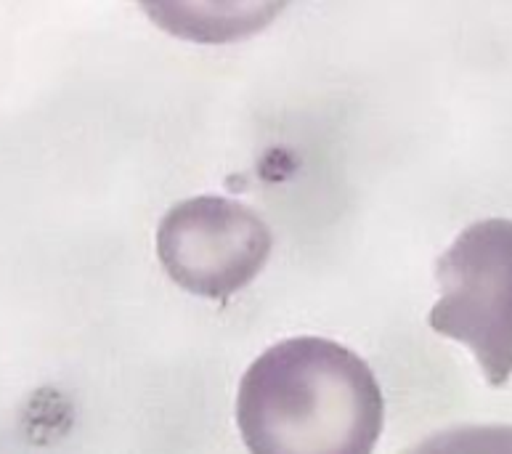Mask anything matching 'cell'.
I'll return each instance as SVG.
<instances>
[{
    "label": "cell",
    "mask_w": 512,
    "mask_h": 454,
    "mask_svg": "<svg viewBox=\"0 0 512 454\" xmlns=\"http://www.w3.org/2000/svg\"><path fill=\"white\" fill-rule=\"evenodd\" d=\"M401 454H512V425H457L430 433Z\"/></svg>",
    "instance_id": "obj_4"
},
{
    "label": "cell",
    "mask_w": 512,
    "mask_h": 454,
    "mask_svg": "<svg viewBox=\"0 0 512 454\" xmlns=\"http://www.w3.org/2000/svg\"><path fill=\"white\" fill-rule=\"evenodd\" d=\"M383 423L375 372L335 340H279L239 383L237 425L250 454H372Z\"/></svg>",
    "instance_id": "obj_1"
},
{
    "label": "cell",
    "mask_w": 512,
    "mask_h": 454,
    "mask_svg": "<svg viewBox=\"0 0 512 454\" xmlns=\"http://www.w3.org/2000/svg\"><path fill=\"white\" fill-rule=\"evenodd\" d=\"M266 221L229 197H192L173 205L157 229L162 269L186 293L226 301L245 290L271 258Z\"/></svg>",
    "instance_id": "obj_3"
},
{
    "label": "cell",
    "mask_w": 512,
    "mask_h": 454,
    "mask_svg": "<svg viewBox=\"0 0 512 454\" xmlns=\"http://www.w3.org/2000/svg\"><path fill=\"white\" fill-rule=\"evenodd\" d=\"M441 298L428 314L438 335L475 356L486 383L512 378V218H483L436 263Z\"/></svg>",
    "instance_id": "obj_2"
}]
</instances>
